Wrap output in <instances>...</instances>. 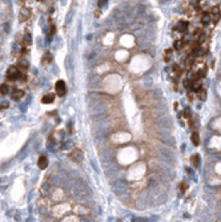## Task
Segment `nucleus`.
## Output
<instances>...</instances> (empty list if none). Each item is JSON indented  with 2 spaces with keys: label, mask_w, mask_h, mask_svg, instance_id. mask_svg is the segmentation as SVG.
<instances>
[{
  "label": "nucleus",
  "mask_w": 221,
  "mask_h": 222,
  "mask_svg": "<svg viewBox=\"0 0 221 222\" xmlns=\"http://www.w3.org/2000/svg\"><path fill=\"white\" fill-rule=\"evenodd\" d=\"M210 20H212L210 12H204V13H203V16H201V21H203V24H208Z\"/></svg>",
  "instance_id": "nucleus-8"
},
{
  "label": "nucleus",
  "mask_w": 221,
  "mask_h": 222,
  "mask_svg": "<svg viewBox=\"0 0 221 222\" xmlns=\"http://www.w3.org/2000/svg\"><path fill=\"white\" fill-rule=\"evenodd\" d=\"M188 27H189V24L187 23L185 20H180L177 23V25H176V31L181 32V33H185V32L188 31Z\"/></svg>",
  "instance_id": "nucleus-3"
},
{
  "label": "nucleus",
  "mask_w": 221,
  "mask_h": 222,
  "mask_svg": "<svg viewBox=\"0 0 221 222\" xmlns=\"http://www.w3.org/2000/svg\"><path fill=\"white\" fill-rule=\"evenodd\" d=\"M19 68H21L23 71H26L27 68H28V61L27 60H20V63H19Z\"/></svg>",
  "instance_id": "nucleus-13"
},
{
  "label": "nucleus",
  "mask_w": 221,
  "mask_h": 222,
  "mask_svg": "<svg viewBox=\"0 0 221 222\" xmlns=\"http://www.w3.org/2000/svg\"><path fill=\"white\" fill-rule=\"evenodd\" d=\"M38 166L40 168V169H47V166H48V158H47V156H40L39 157Z\"/></svg>",
  "instance_id": "nucleus-4"
},
{
  "label": "nucleus",
  "mask_w": 221,
  "mask_h": 222,
  "mask_svg": "<svg viewBox=\"0 0 221 222\" xmlns=\"http://www.w3.org/2000/svg\"><path fill=\"white\" fill-rule=\"evenodd\" d=\"M23 96H24V92L21 89H14L11 97H12V100H20Z\"/></svg>",
  "instance_id": "nucleus-5"
},
{
  "label": "nucleus",
  "mask_w": 221,
  "mask_h": 222,
  "mask_svg": "<svg viewBox=\"0 0 221 222\" xmlns=\"http://www.w3.org/2000/svg\"><path fill=\"white\" fill-rule=\"evenodd\" d=\"M43 64H45V63H49V61H51V55H49V53H48V55H45V56H44V57H43Z\"/></svg>",
  "instance_id": "nucleus-16"
},
{
  "label": "nucleus",
  "mask_w": 221,
  "mask_h": 222,
  "mask_svg": "<svg viewBox=\"0 0 221 222\" xmlns=\"http://www.w3.org/2000/svg\"><path fill=\"white\" fill-rule=\"evenodd\" d=\"M55 89H56V92H58L59 96H64L67 92V87H65V83H64L63 80H59L58 83H56V85H55Z\"/></svg>",
  "instance_id": "nucleus-2"
},
{
  "label": "nucleus",
  "mask_w": 221,
  "mask_h": 222,
  "mask_svg": "<svg viewBox=\"0 0 221 222\" xmlns=\"http://www.w3.org/2000/svg\"><path fill=\"white\" fill-rule=\"evenodd\" d=\"M190 161H192V165L195 168H198V165H200V157H198V154H195V156L192 157V160H190Z\"/></svg>",
  "instance_id": "nucleus-10"
},
{
  "label": "nucleus",
  "mask_w": 221,
  "mask_h": 222,
  "mask_svg": "<svg viewBox=\"0 0 221 222\" xmlns=\"http://www.w3.org/2000/svg\"><path fill=\"white\" fill-rule=\"evenodd\" d=\"M9 90H11V88H9V85L7 83L0 85V95H7V93H9Z\"/></svg>",
  "instance_id": "nucleus-9"
},
{
  "label": "nucleus",
  "mask_w": 221,
  "mask_h": 222,
  "mask_svg": "<svg viewBox=\"0 0 221 222\" xmlns=\"http://www.w3.org/2000/svg\"><path fill=\"white\" fill-rule=\"evenodd\" d=\"M184 45H185V40H184V39H177V40H175V43H173V47H175V49H177V51L183 49Z\"/></svg>",
  "instance_id": "nucleus-7"
},
{
  "label": "nucleus",
  "mask_w": 221,
  "mask_h": 222,
  "mask_svg": "<svg viewBox=\"0 0 221 222\" xmlns=\"http://www.w3.org/2000/svg\"><path fill=\"white\" fill-rule=\"evenodd\" d=\"M171 57H172V49H167V52H165V57H164V60L167 61H171Z\"/></svg>",
  "instance_id": "nucleus-15"
},
{
  "label": "nucleus",
  "mask_w": 221,
  "mask_h": 222,
  "mask_svg": "<svg viewBox=\"0 0 221 222\" xmlns=\"http://www.w3.org/2000/svg\"><path fill=\"white\" fill-rule=\"evenodd\" d=\"M197 95H198V97H200V100H205V98H207V90L200 88V89L197 90Z\"/></svg>",
  "instance_id": "nucleus-11"
},
{
  "label": "nucleus",
  "mask_w": 221,
  "mask_h": 222,
  "mask_svg": "<svg viewBox=\"0 0 221 222\" xmlns=\"http://www.w3.org/2000/svg\"><path fill=\"white\" fill-rule=\"evenodd\" d=\"M192 142L195 145H198L200 144V137H198V133L197 132H193L192 133Z\"/></svg>",
  "instance_id": "nucleus-12"
},
{
  "label": "nucleus",
  "mask_w": 221,
  "mask_h": 222,
  "mask_svg": "<svg viewBox=\"0 0 221 222\" xmlns=\"http://www.w3.org/2000/svg\"><path fill=\"white\" fill-rule=\"evenodd\" d=\"M6 77H7V80H9V81H21V83H24L27 76L21 72L19 66H9L6 73Z\"/></svg>",
  "instance_id": "nucleus-1"
},
{
  "label": "nucleus",
  "mask_w": 221,
  "mask_h": 222,
  "mask_svg": "<svg viewBox=\"0 0 221 222\" xmlns=\"http://www.w3.org/2000/svg\"><path fill=\"white\" fill-rule=\"evenodd\" d=\"M184 117H187V118L190 117V109L189 108H187V109L184 110Z\"/></svg>",
  "instance_id": "nucleus-17"
},
{
  "label": "nucleus",
  "mask_w": 221,
  "mask_h": 222,
  "mask_svg": "<svg viewBox=\"0 0 221 222\" xmlns=\"http://www.w3.org/2000/svg\"><path fill=\"white\" fill-rule=\"evenodd\" d=\"M28 16H29V9H26V8L21 9V20L28 19Z\"/></svg>",
  "instance_id": "nucleus-14"
},
{
  "label": "nucleus",
  "mask_w": 221,
  "mask_h": 222,
  "mask_svg": "<svg viewBox=\"0 0 221 222\" xmlns=\"http://www.w3.org/2000/svg\"><path fill=\"white\" fill-rule=\"evenodd\" d=\"M53 100H55V95L53 93H48V95H45L41 98V103L43 104H51V103H53Z\"/></svg>",
  "instance_id": "nucleus-6"
},
{
  "label": "nucleus",
  "mask_w": 221,
  "mask_h": 222,
  "mask_svg": "<svg viewBox=\"0 0 221 222\" xmlns=\"http://www.w3.org/2000/svg\"><path fill=\"white\" fill-rule=\"evenodd\" d=\"M184 190H187V185L181 184V192H184Z\"/></svg>",
  "instance_id": "nucleus-18"
}]
</instances>
